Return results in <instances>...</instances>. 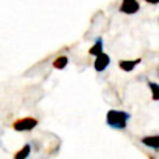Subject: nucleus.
Here are the masks:
<instances>
[{
  "instance_id": "f257e3e1",
  "label": "nucleus",
  "mask_w": 159,
  "mask_h": 159,
  "mask_svg": "<svg viewBox=\"0 0 159 159\" xmlns=\"http://www.w3.org/2000/svg\"><path fill=\"white\" fill-rule=\"evenodd\" d=\"M130 119V113L124 112V110L112 109L107 112L106 115V123L109 127L116 130H124L127 127V121Z\"/></svg>"
},
{
  "instance_id": "f03ea898",
  "label": "nucleus",
  "mask_w": 159,
  "mask_h": 159,
  "mask_svg": "<svg viewBox=\"0 0 159 159\" xmlns=\"http://www.w3.org/2000/svg\"><path fill=\"white\" fill-rule=\"evenodd\" d=\"M36 124H38L36 119L22 117V119H18L17 121H14L13 129L17 130V131H30V130H32L34 127H36Z\"/></svg>"
},
{
  "instance_id": "7ed1b4c3",
  "label": "nucleus",
  "mask_w": 159,
  "mask_h": 159,
  "mask_svg": "<svg viewBox=\"0 0 159 159\" xmlns=\"http://www.w3.org/2000/svg\"><path fill=\"white\" fill-rule=\"evenodd\" d=\"M109 64H110L109 55H107V53H105V52H102L101 55L96 56L95 61H93V69H95V71L102 73V71H105V70L107 69V66H109Z\"/></svg>"
},
{
  "instance_id": "20e7f679",
  "label": "nucleus",
  "mask_w": 159,
  "mask_h": 159,
  "mask_svg": "<svg viewBox=\"0 0 159 159\" xmlns=\"http://www.w3.org/2000/svg\"><path fill=\"white\" fill-rule=\"evenodd\" d=\"M140 10V3L137 0H123L120 4V11L124 14H135Z\"/></svg>"
},
{
  "instance_id": "39448f33",
  "label": "nucleus",
  "mask_w": 159,
  "mask_h": 159,
  "mask_svg": "<svg viewBox=\"0 0 159 159\" xmlns=\"http://www.w3.org/2000/svg\"><path fill=\"white\" fill-rule=\"evenodd\" d=\"M141 63V59H134V60H120L119 61V67H120L123 71H133L135 69L137 64Z\"/></svg>"
},
{
  "instance_id": "423d86ee",
  "label": "nucleus",
  "mask_w": 159,
  "mask_h": 159,
  "mask_svg": "<svg viewBox=\"0 0 159 159\" xmlns=\"http://www.w3.org/2000/svg\"><path fill=\"white\" fill-rule=\"evenodd\" d=\"M102 52H103V39H102L101 36H98V38L95 39V43L89 48L88 53H89L91 56H95V57H96V56L101 55Z\"/></svg>"
},
{
  "instance_id": "0eeeda50",
  "label": "nucleus",
  "mask_w": 159,
  "mask_h": 159,
  "mask_svg": "<svg viewBox=\"0 0 159 159\" xmlns=\"http://www.w3.org/2000/svg\"><path fill=\"white\" fill-rule=\"evenodd\" d=\"M143 144H145V145L154 148L155 151H158V148H159V137H158V135H152V137H144L143 138Z\"/></svg>"
},
{
  "instance_id": "6e6552de",
  "label": "nucleus",
  "mask_w": 159,
  "mask_h": 159,
  "mask_svg": "<svg viewBox=\"0 0 159 159\" xmlns=\"http://www.w3.org/2000/svg\"><path fill=\"white\" fill-rule=\"evenodd\" d=\"M67 64H69V57H67V56H59V57L53 61V67L57 70H63Z\"/></svg>"
},
{
  "instance_id": "1a4fd4ad",
  "label": "nucleus",
  "mask_w": 159,
  "mask_h": 159,
  "mask_svg": "<svg viewBox=\"0 0 159 159\" xmlns=\"http://www.w3.org/2000/svg\"><path fill=\"white\" fill-rule=\"evenodd\" d=\"M30 152H31V145L27 144V145H24L16 155H14V159H27L30 157Z\"/></svg>"
},
{
  "instance_id": "9d476101",
  "label": "nucleus",
  "mask_w": 159,
  "mask_h": 159,
  "mask_svg": "<svg viewBox=\"0 0 159 159\" xmlns=\"http://www.w3.org/2000/svg\"><path fill=\"white\" fill-rule=\"evenodd\" d=\"M148 85L152 91V98H154V101H158V98H159V85L157 84V82H152V81H149Z\"/></svg>"
},
{
  "instance_id": "9b49d317",
  "label": "nucleus",
  "mask_w": 159,
  "mask_h": 159,
  "mask_svg": "<svg viewBox=\"0 0 159 159\" xmlns=\"http://www.w3.org/2000/svg\"><path fill=\"white\" fill-rule=\"evenodd\" d=\"M147 3H149V4H158L159 0H145Z\"/></svg>"
}]
</instances>
